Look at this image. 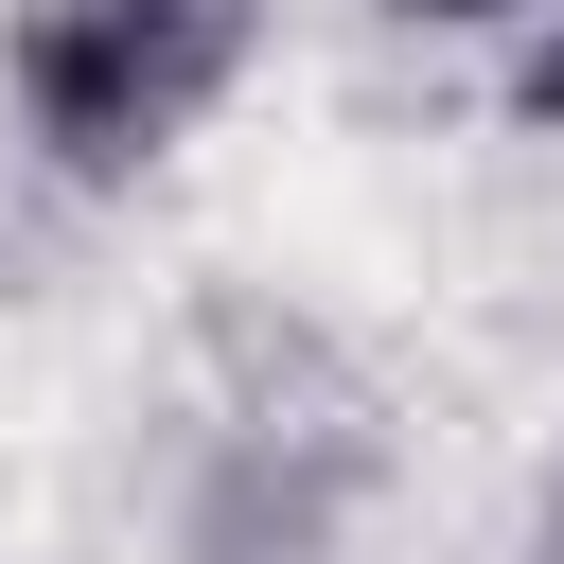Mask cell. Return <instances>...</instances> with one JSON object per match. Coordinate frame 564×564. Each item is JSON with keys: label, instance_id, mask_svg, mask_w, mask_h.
Masks as SVG:
<instances>
[{"label": "cell", "instance_id": "cell-1", "mask_svg": "<svg viewBox=\"0 0 564 564\" xmlns=\"http://www.w3.org/2000/svg\"><path fill=\"white\" fill-rule=\"evenodd\" d=\"M247 70V0H18L0 88L53 176H159Z\"/></svg>", "mask_w": 564, "mask_h": 564}, {"label": "cell", "instance_id": "cell-2", "mask_svg": "<svg viewBox=\"0 0 564 564\" xmlns=\"http://www.w3.org/2000/svg\"><path fill=\"white\" fill-rule=\"evenodd\" d=\"M511 106H529V123H564V0L529 18V70H511Z\"/></svg>", "mask_w": 564, "mask_h": 564}, {"label": "cell", "instance_id": "cell-3", "mask_svg": "<svg viewBox=\"0 0 564 564\" xmlns=\"http://www.w3.org/2000/svg\"><path fill=\"white\" fill-rule=\"evenodd\" d=\"M388 18H441V35H494V18H529V0H388Z\"/></svg>", "mask_w": 564, "mask_h": 564}, {"label": "cell", "instance_id": "cell-4", "mask_svg": "<svg viewBox=\"0 0 564 564\" xmlns=\"http://www.w3.org/2000/svg\"><path fill=\"white\" fill-rule=\"evenodd\" d=\"M546 546H564V476H546Z\"/></svg>", "mask_w": 564, "mask_h": 564}]
</instances>
